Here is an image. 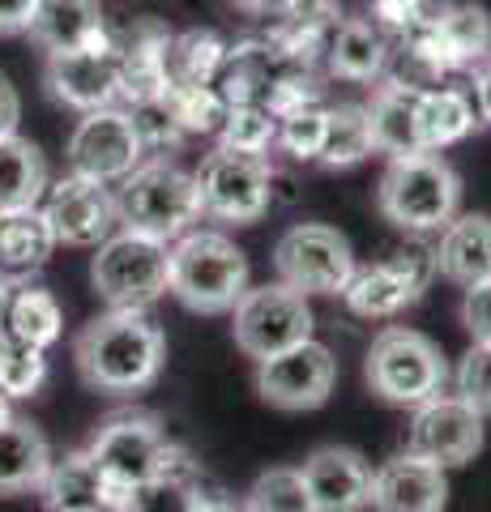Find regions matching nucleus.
<instances>
[{
    "mask_svg": "<svg viewBox=\"0 0 491 512\" xmlns=\"http://www.w3.org/2000/svg\"><path fill=\"white\" fill-rule=\"evenodd\" d=\"M325 120H329V107L325 103H304L278 116V141L274 146L287 150L295 163H316L325 146Z\"/></svg>",
    "mask_w": 491,
    "mask_h": 512,
    "instance_id": "obj_37",
    "label": "nucleus"
},
{
    "mask_svg": "<svg viewBox=\"0 0 491 512\" xmlns=\"http://www.w3.org/2000/svg\"><path fill=\"white\" fill-rule=\"evenodd\" d=\"M197 218H201V201H197L193 171L167 163V158L137 163L120 180L116 222L124 231H137V235L163 239V244H176L184 231H193Z\"/></svg>",
    "mask_w": 491,
    "mask_h": 512,
    "instance_id": "obj_4",
    "label": "nucleus"
},
{
    "mask_svg": "<svg viewBox=\"0 0 491 512\" xmlns=\"http://www.w3.org/2000/svg\"><path fill=\"white\" fill-rule=\"evenodd\" d=\"M462 325L474 342H491V278L466 286L462 295Z\"/></svg>",
    "mask_w": 491,
    "mask_h": 512,
    "instance_id": "obj_40",
    "label": "nucleus"
},
{
    "mask_svg": "<svg viewBox=\"0 0 491 512\" xmlns=\"http://www.w3.org/2000/svg\"><path fill=\"white\" fill-rule=\"evenodd\" d=\"M163 103L171 111V120L180 124V133L218 137V128H223V120H227V99L214 86H176L171 82Z\"/></svg>",
    "mask_w": 491,
    "mask_h": 512,
    "instance_id": "obj_34",
    "label": "nucleus"
},
{
    "mask_svg": "<svg viewBox=\"0 0 491 512\" xmlns=\"http://www.w3.org/2000/svg\"><path fill=\"white\" fill-rule=\"evenodd\" d=\"M427 0H372V18L380 22V26H389V30H410L415 22H423L427 18Z\"/></svg>",
    "mask_w": 491,
    "mask_h": 512,
    "instance_id": "obj_41",
    "label": "nucleus"
},
{
    "mask_svg": "<svg viewBox=\"0 0 491 512\" xmlns=\"http://www.w3.org/2000/svg\"><path fill=\"white\" fill-rule=\"evenodd\" d=\"M244 291H248V256L223 231H184L171 244L167 295H176L188 312L223 316L240 303Z\"/></svg>",
    "mask_w": 491,
    "mask_h": 512,
    "instance_id": "obj_3",
    "label": "nucleus"
},
{
    "mask_svg": "<svg viewBox=\"0 0 491 512\" xmlns=\"http://www.w3.org/2000/svg\"><path fill=\"white\" fill-rule=\"evenodd\" d=\"M483 448V414L466 406L457 393H436L423 406H415L406 436V453L432 461L440 470L466 466Z\"/></svg>",
    "mask_w": 491,
    "mask_h": 512,
    "instance_id": "obj_14",
    "label": "nucleus"
},
{
    "mask_svg": "<svg viewBox=\"0 0 491 512\" xmlns=\"http://www.w3.org/2000/svg\"><path fill=\"white\" fill-rule=\"evenodd\" d=\"M231 47L214 30H188L167 47V73L176 86H214Z\"/></svg>",
    "mask_w": 491,
    "mask_h": 512,
    "instance_id": "obj_32",
    "label": "nucleus"
},
{
    "mask_svg": "<svg viewBox=\"0 0 491 512\" xmlns=\"http://www.w3.org/2000/svg\"><path fill=\"white\" fill-rule=\"evenodd\" d=\"M193 180H197L201 214L218 222H235V227L261 222L269 201H274V171L257 154H235L218 146L214 154L201 158Z\"/></svg>",
    "mask_w": 491,
    "mask_h": 512,
    "instance_id": "obj_9",
    "label": "nucleus"
},
{
    "mask_svg": "<svg viewBox=\"0 0 491 512\" xmlns=\"http://www.w3.org/2000/svg\"><path fill=\"white\" fill-rule=\"evenodd\" d=\"M244 512H316V504H312L304 474L291 466H274L248 487Z\"/></svg>",
    "mask_w": 491,
    "mask_h": 512,
    "instance_id": "obj_36",
    "label": "nucleus"
},
{
    "mask_svg": "<svg viewBox=\"0 0 491 512\" xmlns=\"http://www.w3.org/2000/svg\"><path fill=\"white\" fill-rule=\"evenodd\" d=\"M419 94H423V86L402 82V77L376 86L372 103L363 111H368L372 141H376L380 154H389V158L423 154V141H419Z\"/></svg>",
    "mask_w": 491,
    "mask_h": 512,
    "instance_id": "obj_20",
    "label": "nucleus"
},
{
    "mask_svg": "<svg viewBox=\"0 0 491 512\" xmlns=\"http://www.w3.org/2000/svg\"><path fill=\"white\" fill-rule=\"evenodd\" d=\"M167 47H171V35L167 30H158V26H141V35H133V43H116L120 99H129L133 107L163 103V94L171 86Z\"/></svg>",
    "mask_w": 491,
    "mask_h": 512,
    "instance_id": "obj_23",
    "label": "nucleus"
},
{
    "mask_svg": "<svg viewBox=\"0 0 491 512\" xmlns=\"http://www.w3.org/2000/svg\"><path fill=\"white\" fill-rule=\"evenodd\" d=\"M432 30L445 69H483L491 60V13L474 0H449L432 9Z\"/></svg>",
    "mask_w": 491,
    "mask_h": 512,
    "instance_id": "obj_22",
    "label": "nucleus"
},
{
    "mask_svg": "<svg viewBox=\"0 0 491 512\" xmlns=\"http://www.w3.org/2000/svg\"><path fill=\"white\" fill-rule=\"evenodd\" d=\"M376 210L398 231H445L462 214V175L440 154L389 158L376 184Z\"/></svg>",
    "mask_w": 491,
    "mask_h": 512,
    "instance_id": "obj_2",
    "label": "nucleus"
},
{
    "mask_svg": "<svg viewBox=\"0 0 491 512\" xmlns=\"http://www.w3.org/2000/svg\"><path fill=\"white\" fill-rule=\"evenodd\" d=\"M56 512H112V508H56Z\"/></svg>",
    "mask_w": 491,
    "mask_h": 512,
    "instance_id": "obj_49",
    "label": "nucleus"
},
{
    "mask_svg": "<svg viewBox=\"0 0 491 512\" xmlns=\"http://www.w3.org/2000/svg\"><path fill=\"white\" fill-rule=\"evenodd\" d=\"M368 154H376V141H372V124H368V111L359 103H342V107H329V120H325V146H321V167H355L363 163Z\"/></svg>",
    "mask_w": 491,
    "mask_h": 512,
    "instance_id": "obj_33",
    "label": "nucleus"
},
{
    "mask_svg": "<svg viewBox=\"0 0 491 512\" xmlns=\"http://www.w3.org/2000/svg\"><path fill=\"white\" fill-rule=\"evenodd\" d=\"M368 389L389 406H423L427 397L445 393L449 367L440 346L419 329L385 325L368 346V363H363Z\"/></svg>",
    "mask_w": 491,
    "mask_h": 512,
    "instance_id": "obj_5",
    "label": "nucleus"
},
{
    "mask_svg": "<svg viewBox=\"0 0 491 512\" xmlns=\"http://www.w3.org/2000/svg\"><path fill=\"white\" fill-rule=\"evenodd\" d=\"M436 278V248H402L393 252L389 261L355 269L351 286L342 291L346 308L363 320H389L398 316L410 303H419V295L427 291V282Z\"/></svg>",
    "mask_w": 491,
    "mask_h": 512,
    "instance_id": "obj_12",
    "label": "nucleus"
},
{
    "mask_svg": "<svg viewBox=\"0 0 491 512\" xmlns=\"http://www.w3.org/2000/svg\"><path fill=\"white\" fill-rule=\"evenodd\" d=\"M193 512H244V508L231 504V500H218V495H201Z\"/></svg>",
    "mask_w": 491,
    "mask_h": 512,
    "instance_id": "obj_45",
    "label": "nucleus"
},
{
    "mask_svg": "<svg viewBox=\"0 0 491 512\" xmlns=\"http://www.w3.org/2000/svg\"><path fill=\"white\" fill-rule=\"evenodd\" d=\"M0 350H5V333H0Z\"/></svg>",
    "mask_w": 491,
    "mask_h": 512,
    "instance_id": "obj_50",
    "label": "nucleus"
},
{
    "mask_svg": "<svg viewBox=\"0 0 491 512\" xmlns=\"http://www.w3.org/2000/svg\"><path fill=\"white\" fill-rule=\"evenodd\" d=\"M73 363L94 393L133 397L163 376L167 338L146 308H107L77 333Z\"/></svg>",
    "mask_w": 491,
    "mask_h": 512,
    "instance_id": "obj_1",
    "label": "nucleus"
},
{
    "mask_svg": "<svg viewBox=\"0 0 491 512\" xmlns=\"http://www.w3.org/2000/svg\"><path fill=\"white\" fill-rule=\"evenodd\" d=\"M449 504V478L440 466L415 453L389 457L380 470H372V512H445Z\"/></svg>",
    "mask_w": 491,
    "mask_h": 512,
    "instance_id": "obj_18",
    "label": "nucleus"
},
{
    "mask_svg": "<svg viewBox=\"0 0 491 512\" xmlns=\"http://www.w3.org/2000/svg\"><path fill=\"white\" fill-rule=\"evenodd\" d=\"M474 111H479V120L491 124V60L483 64V69H474Z\"/></svg>",
    "mask_w": 491,
    "mask_h": 512,
    "instance_id": "obj_44",
    "label": "nucleus"
},
{
    "mask_svg": "<svg viewBox=\"0 0 491 512\" xmlns=\"http://www.w3.org/2000/svg\"><path fill=\"white\" fill-rule=\"evenodd\" d=\"M274 141H278V116L265 103L227 107V120H223V128H218V146L223 150L265 158Z\"/></svg>",
    "mask_w": 491,
    "mask_h": 512,
    "instance_id": "obj_35",
    "label": "nucleus"
},
{
    "mask_svg": "<svg viewBox=\"0 0 491 512\" xmlns=\"http://www.w3.org/2000/svg\"><path fill=\"white\" fill-rule=\"evenodd\" d=\"M338 384V359L321 342H299L257 363V393L274 410H316Z\"/></svg>",
    "mask_w": 491,
    "mask_h": 512,
    "instance_id": "obj_13",
    "label": "nucleus"
},
{
    "mask_svg": "<svg viewBox=\"0 0 491 512\" xmlns=\"http://www.w3.org/2000/svg\"><path fill=\"white\" fill-rule=\"evenodd\" d=\"M479 124L474 99L462 86H440V90H423L419 94V141L427 154H440L466 141Z\"/></svg>",
    "mask_w": 491,
    "mask_h": 512,
    "instance_id": "obj_29",
    "label": "nucleus"
},
{
    "mask_svg": "<svg viewBox=\"0 0 491 512\" xmlns=\"http://www.w3.org/2000/svg\"><path fill=\"white\" fill-rule=\"evenodd\" d=\"M325 64L342 82H376L389 64V43L376 22L351 18L325 39Z\"/></svg>",
    "mask_w": 491,
    "mask_h": 512,
    "instance_id": "obj_27",
    "label": "nucleus"
},
{
    "mask_svg": "<svg viewBox=\"0 0 491 512\" xmlns=\"http://www.w3.org/2000/svg\"><path fill=\"white\" fill-rule=\"evenodd\" d=\"M171 444L150 414H116L107 419L90 440V461L99 466V474L112 483V491L120 500H129V491L150 483V478L167 466Z\"/></svg>",
    "mask_w": 491,
    "mask_h": 512,
    "instance_id": "obj_10",
    "label": "nucleus"
},
{
    "mask_svg": "<svg viewBox=\"0 0 491 512\" xmlns=\"http://www.w3.org/2000/svg\"><path fill=\"white\" fill-rule=\"evenodd\" d=\"M52 252H56V235L47 227L43 205L0 214V282L26 286L30 274H39L52 261Z\"/></svg>",
    "mask_w": 491,
    "mask_h": 512,
    "instance_id": "obj_21",
    "label": "nucleus"
},
{
    "mask_svg": "<svg viewBox=\"0 0 491 512\" xmlns=\"http://www.w3.org/2000/svg\"><path fill=\"white\" fill-rule=\"evenodd\" d=\"M231 333L235 346L248 359H269L287 346H299L312 338V308L308 295L291 291L287 282H265V286H248L240 303L231 308Z\"/></svg>",
    "mask_w": 491,
    "mask_h": 512,
    "instance_id": "obj_8",
    "label": "nucleus"
},
{
    "mask_svg": "<svg viewBox=\"0 0 491 512\" xmlns=\"http://www.w3.org/2000/svg\"><path fill=\"white\" fill-rule=\"evenodd\" d=\"M457 397L479 414H491V342H474L457 363Z\"/></svg>",
    "mask_w": 491,
    "mask_h": 512,
    "instance_id": "obj_39",
    "label": "nucleus"
},
{
    "mask_svg": "<svg viewBox=\"0 0 491 512\" xmlns=\"http://www.w3.org/2000/svg\"><path fill=\"white\" fill-rule=\"evenodd\" d=\"M278 282H287L299 295H342L355 278V248L342 231L325 222H299L282 231L274 244Z\"/></svg>",
    "mask_w": 491,
    "mask_h": 512,
    "instance_id": "obj_7",
    "label": "nucleus"
},
{
    "mask_svg": "<svg viewBox=\"0 0 491 512\" xmlns=\"http://www.w3.org/2000/svg\"><path fill=\"white\" fill-rule=\"evenodd\" d=\"M0 333L13 338V342L47 350L52 342H60V333H65V312H60V303H56L52 291H39V286H13L5 329Z\"/></svg>",
    "mask_w": 491,
    "mask_h": 512,
    "instance_id": "obj_30",
    "label": "nucleus"
},
{
    "mask_svg": "<svg viewBox=\"0 0 491 512\" xmlns=\"http://www.w3.org/2000/svg\"><path fill=\"white\" fill-rule=\"evenodd\" d=\"M304 483L312 491L316 512H363L372 495V466L363 453L346 444H321L312 448L308 461L299 466Z\"/></svg>",
    "mask_w": 491,
    "mask_h": 512,
    "instance_id": "obj_17",
    "label": "nucleus"
},
{
    "mask_svg": "<svg viewBox=\"0 0 491 512\" xmlns=\"http://www.w3.org/2000/svg\"><path fill=\"white\" fill-rule=\"evenodd\" d=\"M436 274L466 291L491 278V214H457L436 244Z\"/></svg>",
    "mask_w": 491,
    "mask_h": 512,
    "instance_id": "obj_24",
    "label": "nucleus"
},
{
    "mask_svg": "<svg viewBox=\"0 0 491 512\" xmlns=\"http://www.w3.org/2000/svg\"><path fill=\"white\" fill-rule=\"evenodd\" d=\"M201 500L197 491V466L188 461L180 448H171L167 466L158 470L150 483H141L129 491L124 512H193Z\"/></svg>",
    "mask_w": 491,
    "mask_h": 512,
    "instance_id": "obj_31",
    "label": "nucleus"
},
{
    "mask_svg": "<svg viewBox=\"0 0 491 512\" xmlns=\"http://www.w3.org/2000/svg\"><path fill=\"white\" fill-rule=\"evenodd\" d=\"M39 491H43L47 512H56V508H112V512H124V500L99 474V466L90 461L86 448L52 461V470H47Z\"/></svg>",
    "mask_w": 491,
    "mask_h": 512,
    "instance_id": "obj_25",
    "label": "nucleus"
},
{
    "mask_svg": "<svg viewBox=\"0 0 491 512\" xmlns=\"http://www.w3.org/2000/svg\"><path fill=\"white\" fill-rule=\"evenodd\" d=\"M9 295H13V286H9V282H0V329H5V312H9Z\"/></svg>",
    "mask_w": 491,
    "mask_h": 512,
    "instance_id": "obj_47",
    "label": "nucleus"
},
{
    "mask_svg": "<svg viewBox=\"0 0 491 512\" xmlns=\"http://www.w3.org/2000/svg\"><path fill=\"white\" fill-rule=\"evenodd\" d=\"M52 461V444L30 419H9L0 427V495L39 491Z\"/></svg>",
    "mask_w": 491,
    "mask_h": 512,
    "instance_id": "obj_26",
    "label": "nucleus"
},
{
    "mask_svg": "<svg viewBox=\"0 0 491 512\" xmlns=\"http://www.w3.org/2000/svg\"><path fill=\"white\" fill-rule=\"evenodd\" d=\"M43 86L60 107L73 111H103L116 107L120 99V60H116V43H94V47H77V52H56L47 56L43 69Z\"/></svg>",
    "mask_w": 491,
    "mask_h": 512,
    "instance_id": "obj_15",
    "label": "nucleus"
},
{
    "mask_svg": "<svg viewBox=\"0 0 491 512\" xmlns=\"http://www.w3.org/2000/svg\"><path fill=\"white\" fill-rule=\"evenodd\" d=\"M9 419H13V406H9V397H5V393H0V427H5Z\"/></svg>",
    "mask_w": 491,
    "mask_h": 512,
    "instance_id": "obj_48",
    "label": "nucleus"
},
{
    "mask_svg": "<svg viewBox=\"0 0 491 512\" xmlns=\"http://www.w3.org/2000/svg\"><path fill=\"white\" fill-rule=\"evenodd\" d=\"M235 9H244V13H265L269 5H278V0H231Z\"/></svg>",
    "mask_w": 491,
    "mask_h": 512,
    "instance_id": "obj_46",
    "label": "nucleus"
},
{
    "mask_svg": "<svg viewBox=\"0 0 491 512\" xmlns=\"http://www.w3.org/2000/svg\"><path fill=\"white\" fill-rule=\"evenodd\" d=\"M43 384H47V350L5 338V350H0V393L13 402V397H35Z\"/></svg>",
    "mask_w": 491,
    "mask_h": 512,
    "instance_id": "obj_38",
    "label": "nucleus"
},
{
    "mask_svg": "<svg viewBox=\"0 0 491 512\" xmlns=\"http://www.w3.org/2000/svg\"><path fill=\"white\" fill-rule=\"evenodd\" d=\"M171 282V244L137 231H112L94 248L90 286L107 308H146L167 295Z\"/></svg>",
    "mask_w": 491,
    "mask_h": 512,
    "instance_id": "obj_6",
    "label": "nucleus"
},
{
    "mask_svg": "<svg viewBox=\"0 0 491 512\" xmlns=\"http://www.w3.org/2000/svg\"><path fill=\"white\" fill-rule=\"evenodd\" d=\"M141 154H146V146H141L133 111H124V107L86 111L73 124L69 146H65L69 171L86 175V180H99V184H120L141 163Z\"/></svg>",
    "mask_w": 491,
    "mask_h": 512,
    "instance_id": "obj_11",
    "label": "nucleus"
},
{
    "mask_svg": "<svg viewBox=\"0 0 491 512\" xmlns=\"http://www.w3.org/2000/svg\"><path fill=\"white\" fill-rule=\"evenodd\" d=\"M26 35L35 39L47 56L77 52V47H94V43L112 39L99 0H35Z\"/></svg>",
    "mask_w": 491,
    "mask_h": 512,
    "instance_id": "obj_19",
    "label": "nucleus"
},
{
    "mask_svg": "<svg viewBox=\"0 0 491 512\" xmlns=\"http://www.w3.org/2000/svg\"><path fill=\"white\" fill-rule=\"evenodd\" d=\"M35 0H0V35H26Z\"/></svg>",
    "mask_w": 491,
    "mask_h": 512,
    "instance_id": "obj_43",
    "label": "nucleus"
},
{
    "mask_svg": "<svg viewBox=\"0 0 491 512\" xmlns=\"http://www.w3.org/2000/svg\"><path fill=\"white\" fill-rule=\"evenodd\" d=\"M18 120H22V99H18V90H13L9 77L0 73V137L18 133Z\"/></svg>",
    "mask_w": 491,
    "mask_h": 512,
    "instance_id": "obj_42",
    "label": "nucleus"
},
{
    "mask_svg": "<svg viewBox=\"0 0 491 512\" xmlns=\"http://www.w3.org/2000/svg\"><path fill=\"white\" fill-rule=\"evenodd\" d=\"M47 158L35 141L26 137H0V214L9 210H30L47 197Z\"/></svg>",
    "mask_w": 491,
    "mask_h": 512,
    "instance_id": "obj_28",
    "label": "nucleus"
},
{
    "mask_svg": "<svg viewBox=\"0 0 491 512\" xmlns=\"http://www.w3.org/2000/svg\"><path fill=\"white\" fill-rule=\"evenodd\" d=\"M43 214L56 244H69V248H99L116 231V197L107 192V184L86 180V175H73V171L65 180L47 184Z\"/></svg>",
    "mask_w": 491,
    "mask_h": 512,
    "instance_id": "obj_16",
    "label": "nucleus"
}]
</instances>
